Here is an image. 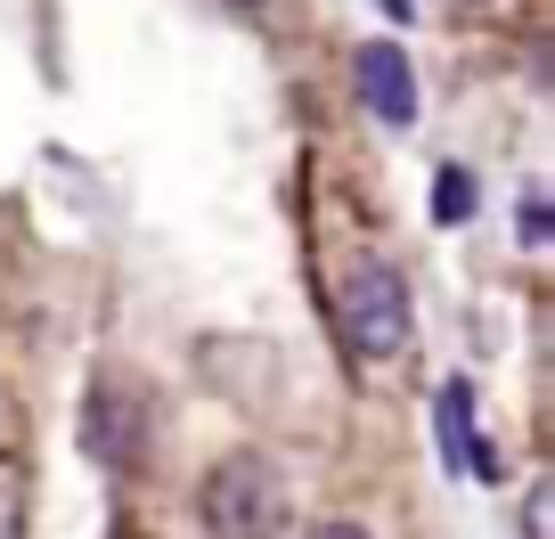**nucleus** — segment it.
I'll use <instances>...</instances> for the list:
<instances>
[{
	"mask_svg": "<svg viewBox=\"0 0 555 539\" xmlns=\"http://www.w3.org/2000/svg\"><path fill=\"white\" fill-rule=\"evenodd\" d=\"M196 506H205L212 539H278L286 531V474H278L261 450H229L221 466L205 474Z\"/></svg>",
	"mask_w": 555,
	"mask_h": 539,
	"instance_id": "1",
	"label": "nucleus"
},
{
	"mask_svg": "<svg viewBox=\"0 0 555 539\" xmlns=\"http://www.w3.org/2000/svg\"><path fill=\"white\" fill-rule=\"evenodd\" d=\"M335 319H344V344L360 360H392L409 344V286L384 254H351L344 279H335Z\"/></svg>",
	"mask_w": 555,
	"mask_h": 539,
	"instance_id": "2",
	"label": "nucleus"
},
{
	"mask_svg": "<svg viewBox=\"0 0 555 539\" xmlns=\"http://www.w3.org/2000/svg\"><path fill=\"white\" fill-rule=\"evenodd\" d=\"M351 82H360V106H367L376 123H392V131L416 115V74H409V57H400L392 41H360Z\"/></svg>",
	"mask_w": 555,
	"mask_h": 539,
	"instance_id": "3",
	"label": "nucleus"
},
{
	"mask_svg": "<svg viewBox=\"0 0 555 539\" xmlns=\"http://www.w3.org/2000/svg\"><path fill=\"white\" fill-rule=\"evenodd\" d=\"M82 441L99 466H139V400L122 384H90V409H82Z\"/></svg>",
	"mask_w": 555,
	"mask_h": 539,
	"instance_id": "4",
	"label": "nucleus"
},
{
	"mask_svg": "<svg viewBox=\"0 0 555 539\" xmlns=\"http://www.w3.org/2000/svg\"><path fill=\"white\" fill-rule=\"evenodd\" d=\"M441 450H450L457 474H474V483H499V450L474 434V400H466V384H441Z\"/></svg>",
	"mask_w": 555,
	"mask_h": 539,
	"instance_id": "5",
	"label": "nucleus"
},
{
	"mask_svg": "<svg viewBox=\"0 0 555 539\" xmlns=\"http://www.w3.org/2000/svg\"><path fill=\"white\" fill-rule=\"evenodd\" d=\"M522 539H555V483L522 490Z\"/></svg>",
	"mask_w": 555,
	"mask_h": 539,
	"instance_id": "6",
	"label": "nucleus"
},
{
	"mask_svg": "<svg viewBox=\"0 0 555 539\" xmlns=\"http://www.w3.org/2000/svg\"><path fill=\"white\" fill-rule=\"evenodd\" d=\"M434 213H441V221L457 229V221L474 213V180H466V172H441V205H434Z\"/></svg>",
	"mask_w": 555,
	"mask_h": 539,
	"instance_id": "7",
	"label": "nucleus"
},
{
	"mask_svg": "<svg viewBox=\"0 0 555 539\" xmlns=\"http://www.w3.org/2000/svg\"><path fill=\"white\" fill-rule=\"evenodd\" d=\"M522 238H531V245L547 238V196H522Z\"/></svg>",
	"mask_w": 555,
	"mask_h": 539,
	"instance_id": "8",
	"label": "nucleus"
},
{
	"mask_svg": "<svg viewBox=\"0 0 555 539\" xmlns=\"http://www.w3.org/2000/svg\"><path fill=\"white\" fill-rule=\"evenodd\" d=\"M17 531V483H9V474H0V539Z\"/></svg>",
	"mask_w": 555,
	"mask_h": 539,
	"instance_id": "9",
	"label": "nucleus"
},
{
	"mask_svg": "<svg viewBox=\"0 0 555 539\" xmlns=\"http://www.w3.org/2000/svg\"><path fill=\"white\" fill-rule=\"evenodd\" d=\"M311 539H376V531H360V523H319Z\"/></svg>",
	"mask_w": 555,
	"mask_h": 539,
	"instance_id": "10",
	"label": "nucleus"
},
{
	"mask_svg": "<svg viewBox=\"0 0 555 539\" xmlns=\"http://www.w3.org/2000/svg\"><path fill=\"white\" fill-rule=\"evenodd\" d=\"M229 9H254V0H229Z\"/></svg>",
	"mask_w": 555,
	"mask_h": 539,
	"instance_id": "11",
	"label": "nucleus"
}]
</instances>
